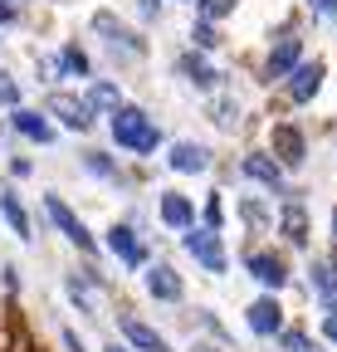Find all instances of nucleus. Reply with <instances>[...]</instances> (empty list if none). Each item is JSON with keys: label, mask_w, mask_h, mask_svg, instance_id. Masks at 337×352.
Returning a JSON list of instances; mask_svg holds the SVG:
<instances>
[{"label": "nucleus", "mask_w": 337, "mask_h": 352, "mask_svg": "<svg viewBox=\"0 0 337 352\" xmlns=\"http://www.w3.org/2000/svg\"><path fill=\"white\" fill-rule=\"evenodd\" d=\"M244 220H249V226H264V206L259 201H244Z\"/></svg>", "instance_id": "obj_29"}, {"label": "nucleus", "mask_w": 337, "mask_h": 352, "mask_svg": "<svg viewBox=\"0 0 337 352\" xmlns=\"http://www.w3.org/2000/svg\"><path fill=\"white\" fill-rule=\"evenodd\" d=\"M332 240H337V206H332Z\"/></svg>", "instance_id": "obj_36"}, {"label": "nucleus", "mask_w": 337, "mask_h": 352, "mask_svg": "<svg viewBox=\"0 0 337 352\" xmlns=\"http://www.w3.org/2000/svg\"><path fill=\"white\" fill-rule=\"evenodd\" d=\"M181 74H186V78H191L196 88H216V83H220V74L210 69V64H205L200 54H181Z\"/></svg>", "instance_id": "obj_21"}, {"label": "nucleus", "mask_w": 337, "mask_h": 352, "mask_svg": "<svg viewBox=\"0 0 337 352\" xmlns=\"http://www.w3.org/2000/svg\"><path fill=\"white\" fill-rule=\"evenodd\" d=\"M147 294L161 298V303H176L186 289H181V274L172 270V264H152V270H147Z\"/></svg>", "instance_id": "obj_14"}, {"label": "nucleus", "mask_w": 337, "mask_h": 352, "mask_svg": "<svg viewBox=\"0 0 337 352\" xmlns=\"http://www.w3.org/2000/svg\"><path fill=\"white\" fill-rule=\"evenodd\" d=\"M161 220L172 230H191L196 226V206H191V196H181V191H161Z\"/></svg>", "instance_id": "obj_16"}, {"label": "nucleus", "mask_w": 337, "mask_h": 352, "mask_svg": "<svg viewBox=\"0 0 337 352\" xmlns=\"http://www.w3.org/2000/svg\"><path fill=\"white\" fill-rule=\"evenodd\" d=\"M122 338H128L137 352H172L156 328H147V323H137V318H122Z\"/></svg>", "instance_id": "obj_18"}, {"label": "nucleus", "mask_w": 337, "mask_h": 352, "mask_svg": "<svg viewBox=\"0 0 337 352\" xmlns=\"http://www.w3.org/2000/svg\"><path fill=\"white\" fill-rule=\"evenodd\" d=\"M93 30H98V34H103V39L113 44V50H122V54H132V59H137V54L147 50V44H142V39H137V34H132L128 25H122V20H117L113 10H98V15H93Z\"/></svg>", "instance_id": "obj_4"}, {"label": "nucleus", "mask_w": 337, "mask_h": 352, "mask_svg": "<svg viewBox=\"0 0 337 352\" xmlns=\"http://www.w3.org/2000/svg\"><path fill=\"white\" fill-rule=\"evenodd\" d=\"M15 20V10H10V0H0V25H10Z\"/></svg>", "instance_id": "obj_32"}, {"label": "nucleus", "mask_w": 337, "mask_h": 352, "mask_svg": "<svg viewBox=\"0 0 337 352\" xmlns=\"http://www.w3.org/2000/svg\"><path fill=\"white\" fill-rule=\"evenodd\" d=\"M59 64H64L69 74H78V78H89V54L73 50V44H64V50H59Z\"/></svg>", "instance_id": "obj_23"}, {"label": "nucleus", "mask_w": 337, "mask_h": 352, "mask_svg": "<svg viewBox=\"0 0 337 352\" xmlns=\"http://www.w3.org/2000/svg\"><path fill=\"white\" fill-rule=\"evenodd\" d=\"M299 64H303V39L283 34V39L274 44V50H269V78H288Z\"/></svg>", "instance_id": "obj_11"}, {"label": "nucleus", "mask_w": 337, "mask_h": 352, "mask_svg": "<svg viewBox=\"0 0 337 352\" xmlns=\"http://www.w3.org/2000/svg\"><path fill=\"white\" fill-rule=\"evenodd\" d=\"M108 250L128 264V270H142V264H147V250H142V240L132 235V226H113V230H108Z\"/></svg>", "instance_id": "obj_10"}, {"label": "nucleus", "mask_w": 337, "mask_h": 352, "mask_svg": "<svg viewBox=\"0 0 337 352\" xmlns=\"http://www.w3.org/2000/svg\"><path fill=\"white\" fill-rule=\"evenodd\" d=\"M249 314V328H255L259 338H274V333H283V308H279V298L274 294H264V298H255L244 308Z\"/></svg>", "instance_id": "obj_8"}, {"label": "nucleus", "mask_w": 337, "mask_h": 352, "mask_svg": "<svg viewBox=\"0 0 337 352\" xmlns=\"http://www.w3.org/2000/svg\"><path fill=\"white\" fill-rule=\"evenodd\" d=\"M244 166V176H249V182H259V186H269V191H283V162L279 157H244L240 162Z\"/></svg>", "instance_id": "obj_13"}, {"label": "nucleus", "mask_w": 337, "mask_h": 352, "mask_svg": "<svg viewBox=\"0 0 337 352\" xmlns=\"http://www.w3.org/2000/svg\"><path fill=\"white\" fill-rule=\"evenodd\" d=\"M235 10V0H196V15L200 20H225Z\"/></svg>", "instance_id": "obj_25"}, {"label": "nucleus", "mask_w": 337, "mask_h": 352, "mask_svg": "<svg viewBox=\"0 0 337 352\" xmlns=\"http://www.w3.org/2000/svg\"><path fill=\"white\" fill-rule=\"evenodd\" d=\"M327 78V59H313V64H299L288 74V103H308Z\"/></svg>", "instance_id": "obj_6"}, {"label": "nucleus", "mask_w": 337, "mask_h": 352, "mask_svg": "<svg viewBox=\"0 0 337 352\" xmlns=\"http://www.w3.org/2000/svg\"><path fill=\"white\" fill-rule=\"evenodd\" d=\"M323 338H327V342H337V314H327V318H323Z\"/></svg>", "instance_id": "obj_30"}, {"label": "nucleus", "mask_w": 337, "mask_h": 352, "mask_svg": "<svg viewBox=\"0 0 337 352\" xmlns=\"http://www.w3.org/2000/svg\"><path fill=\"white\" fill-rule=\"evenodd\" d=\"M45 113H49V118H59L69 132H89L98 108H93L89 98H73V94H49V98H45Z\"/></svg>", "instance_id": "obj_3"}, {"label": "nucleus", "mask_w": 337, "mask_h": 352, "mask_svg": "<svg viewBox=\"0 0 337 352\" xmlns=\"http://www.w3.org/2000/svg\"><path fill=\"white\" fill-rule=\"evenodd\" d=\"M166 162H172V171H181V176H196V171L210 166V152H205L200 142H172Z\"/></svg>", "instance_id": "obj_15"}, {"label": "nucleus", "mask_w": 337, "mask_h": 352, "mask_svg": "<svg viewBox=\"0 0 337 352\" xmlns=\"http://www.w3.org/2000/svg\"><path fill=\"white\" fill-rule=\"evenodd\" d=\"M313 289H318V298H323V308L327 314H337V270L332 264H323V259H313Z\"/></svg>", "instance_id": "obj_19"}, {"label": "nucleus", "mask_w": 337, "mask_h": 352, "mask_svg": "<svg viewBox=\"0 0 337 352\" xmlns=\"http://www.w3.org/2000/svg\"><path fill=\"white\" fill-rule=\"evenodd\" d=\"M89 103H93V108H108V113H117V108H122V94H117V83H93V88H89Z\"/></svg>", "instance_id": "obj_22"}, {"label": "nucleus", "mask_w": 337, "mask_h": 352, "mask_svg": "<svg viewBox=\"0 0 337 352\" xmlns=\"http://www.w3.org/2000/svg\"><path fill=\"white\" fill-rule=\"evenodd\" d=\"M313 6H318V10H323V15H327V20L337 25V0H313Z\"/></svg>", "instance_id": "obj_31"}, {"label": "nucleus", "mask_w": 337, "mask_h": 352, "mask_svg": "<svg viewBox=\"0 0 337 352\" xmlns=\"http://www.w3.org/2000/svg\"><path fill=\"white\" fill-rule=\"evenodd\" d=\"M0 108H10V113L20 108V88H15L10 74H0Z\"/></svg>", "instance_id": "obj_27"}, {"label": "nucleus", "mask_w": 337, "mask_h": 352, "mask_svg": "<svg viewBox=\"0 0 337 352\" xmlns=\"http://www.w3.org/2000/svg\"><path fill=\"white\" fill-rule=\"evenodd\" d=\"M244 264H249V274H255V279H259V284H264L269 294H274V289H283V279H288V270H283V254L255 250V254H249Z\"/></svg>", "instance_id": "obj_9"}, {"label": "nucleus", "mask_w": 337, "mask_h": 352, "mask_svg": "<svg viewBox=\"0 0 337 352\" xmlns=\"http://www.w3.org/2000/svg\"><path fill=\"white\" fill-rule=\"evenodd\" d=\"M279 230H283L288 245H308V210H303L299 201H288V206L279 210Z\"/></svg>", "instance_id": "obj_17"}, {"label": "nucleus", "mask_w": 337, "mask_h": 352, "mask_svg": "<svg viewBox=\"0 0 337 352\" xmlns=\"http://www.w3.org/2000/svg\"><path fill=\"white\" fill-rule=\"evenodd\" d=\"M103 352H128V347H117V342H108V347H103Z\"/></svg>", "instance_id": "obj_35"}, {"label": "nucleus", "mask_w": 337, "mask_h": 352, "mask_svg": "<svg viewBox=\"0 0 337 352\" xmlns=\"http://www.w3.org/2000/svg\"><path fill=\"white\" fill-rule=\"evenodd\" d=\"M269 147L283 166H303V132L293 127V122H274L269 127Z\"/></svg>", "instance_id": "obj_7"}, {"label": "nucleus", "mask_w": 337, "mask_h": 352, "mask_svg": "<svg viewBox=\"0 0 337 352\" xmlns=\"http://www.w3.org/2000/svg\"><path fill=\"white\" fill-rule=\"evenodd\" d=\"M10 122H15V132H25V138H30V142H39V147H49V142H54V122H49V113L15 108V113H10Z\"/></svg>", "instance_id": "obj_12"}, {"label": "nucleus", "mask_w": 337, "mask_h": 352, "mask_svg": "<svg viewBox=\"0 0 337 352\" xmlns=\"http://www.w3.org/2000/svg\"><path fill=\"white\" fill-rule=\"evenodd\" d=\"M64 342H69V352H83V342H78V333H64Z\"/></svg>", "instance_id": "obj_33"}, {"label": "nucleus", "mask_w": 337, "mask_h": 352, "mask_svg": "<svg viewBox=\"0 0 337 352\" xmlns=\"http://www.w3.org/2000/svg\"><path fill=\"white\" fill-rule=\"evenodd\" d=\"M0 220H5L20 240H34V235H30V215H25V206H20L15 191H0Z\"/></svg>", "instance_id": "obj_20"}, {"label": "nucleus", "mask_w": 337, "mask_h": 352, "mask_svg": "<svg viewBox=\"0 0 337 352\" xmlns=\"http://www.w3.org/2000/svg\"><path fill=\"white\" fill-rule=\"evenodd\" d=\"M156 6H161V0H142V15H156Z\"/></svg>", "instance_id": "obj_34"}, {"label": "nucleus", "mask_w": 337, "mask_h": 352, "mask_svg": "<svg viewBox=\"0 0 337 352\" xmlns=\"http://www.w3.org/2000/svg\"><path fill=\"white\" fill-rule=\"evenodd\" d=\"M220 220H225V206H220V196H210V201H205V226L220 230Z\"/></svg>", "instance_id": "obj_28"}, {"label": "nucleus", "mask_w": 337, "mask_h": 352, "mask_svg": "<svg viewBox=\"0 0 337 352\" xmlns=\"http://www.w3.org/2000/svg\"><path fill=\"white\" fill-rule=\"evenodd\" d=\"M45 210H49V220H54V226H59L78 250H89V254H93V235H89V226H83V220L64 206V196H45Z\"/></svg>", "instance_id": "obj_5"}, {"label": "nucleus", "mask_w": 337, "mask_h": 352, "mask_svg": "<svg viewBox=\"0 0 337 352\" xmlns=\"http://www.w3.org/2000/svg\"><path fill=\"white\" fill-rule=\"evenodd\" d=\"M210 118H216L220 127H235V122H240V108H235L230 98H216V103H210Z\"/></svg>", "instance_id": "obj_26"}, {"label": "nucleus", "mask_w": 337, "mask_h": 352, "mask_svg": "<svg viewBox=\"0 0 337 352\" xmlns=\"http://www.w3.org/2000/svg\"><path fill=\"white\" fill-rule=\"evenodd\" d=\"M191 39H196V50H220V30H216V20H200V25L191 30Z\"/></svg>", "instance_id": "obj_24"}, {"label": "nucleus", "mask_w": 337, "mask_h": 352, "mask_svg": "<svg viewBox=\"0 0 337 352\" xmlns=\"http://www.w3.org/2000/svg\"><path fill=\"white\" fill-rule=\"evenodd\" d=\"M186 250H191V259L200 264V270L225 274V245H220V230L216 226H191L186 230Z\"/></svg>", "instance_id": "obj_2"}, {"label": "nucleus", "mask_w": 337, "mask_h": 352, "mask_svg": "<svg viewBox=\"0 0 337 352\" xmlns=\"http://www.w3.org/2000/svg\"><path fill=\"white\" fill-rule=\"evenodd\" d=\"M108 127H113V142L128 147V152H156V142H161L156 122L142 108H132V103H122L117 113H108Z\"/></svg>", "instance_id": "obj_1"}]
</instances>
